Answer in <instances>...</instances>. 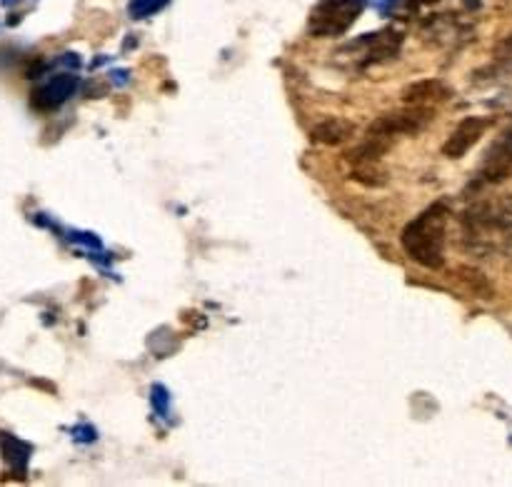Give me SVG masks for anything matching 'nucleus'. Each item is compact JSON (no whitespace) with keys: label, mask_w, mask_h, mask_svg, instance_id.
<instances>
[{"label":"nucleus","mask_w":512,"mask_h":487,"mask_svg":"<svg viewBox=\"0 0 512 487\" xmlns=\"http://www.w3.org/2000/svg\"><path fill=\"white\" fill-rule=\"evenodd\" d=\"M453 90L448 88V83L438 78L418 80V83H410L403 90V103L405 105H420V108H440L443 103H448Z\"/></svg>","instance_id":"nucleus-6"},{"label":"nucleus","mask_w":512,"mask_h":487,"mask_svg":"<svg viewBox=\"0 0 512 487\" xmlns=\"http://www.w3.org/2000/svg\"><path fill=\"white\" fill-rule=\"evenodd\" d=\"M450 208L445 203H435L415 215L405 225L400 243L405 255L428 270H440L445 263V243H448Z\"/></svg>","instance_id":"nucleus-1"},{"label":"nucleus","mask_w":512,"mask_h":487,"mask_svg":"<svg viewBox=\"0 0 512 487\" xmlns=\"http://www.w3.org/2000/svg\"><path fill=\"white\" fill-rule=\"evenodd\" d=\"M468 240L485 250L508 248L512 243V195L488 198L463 213Z\"/></svg>","instance_id":"nucleus-2"},{"label":"nucleus","mask_w":512,"mask_h":487,"mask_svg":"<svg viewBox=\"0 0 512 487\" xmlns=\"http://www.w3.org/2000/svg\"><path fill=\"white\" fill-rule=\"evenodd\" d=\"M355 135V123L345 118H325L310 130V140L320 145H343Z\"/></svg>","instance_id":"nucleus-7"},{"label":"nucleus","mask_w":512,"mask_h":487,"mask_svg":"<svg viewBox=\"0 0 512 487\" xmlns=\"http://www.w3.org/2000/svg\"><path fill=\"white\" fill-rule=\"evenodd\" d=\"M165 3H168V0H133V3H130V13H133L135 18H145V15H153L158 13L160 8H165Z\"/></svg>","instance_id":"nucleus-10"},{"label":"nucleus","mask_w":512,"mask_h":487,"mask_svg":"<svg viewBox=\"0 0 512 487\" xmlns=\"http://www.w3.org/2000/svg\"><path fill=\"white\" fill-rule=\"evenodd\" d=\"M363 13V0H323L313 8L308 28L313 38H338Z\"/></svg>","instance_id":"nucleus-3"},{"label":"nucleus","mask_w":512,"mask_h":487,"mask_svg":"<svg viewBox=\"0 0 512 487\" xmlns=\"http://www.w3.org/2000/svg\"><path fill=\"white\" fill-rule=\"evenodd\" d=\"M75 88V80L70 75H60V78L50 80L48 85L33 93V105L40 110H50V108H58L60 103L68 100V95L73 93Z\"/></svg>","instance_id":"nucleus-8"},{"label":"nucleus","mask_w":512,"mask_h":487,"mask_svg":"<svg viewBox=\"0 0 512 487\" xmlns=\"http://www.w3.org/2000/svg\"><path fill=\"white\" fill-rule=\"evenodd\" d=\"M493 120L490 118H480V115H470V118H463L458 123V128L450 133V138L445 140L443 145V155L450 160H460L475 148V145L483 140V135L488 133Z\"/></svg>","instance_id":"nucleus-4"},{"label":"nucleus","mask_w":512,"mask_h":487,"mask_svg":"<svg viewBox=\"0 0 512 487\" xmlns=\"http://www.w3.org/2000/svg\"><path fill=\"white\" fill-rule=\"evenodd\" d=\"M512 178V123L510 128H505V133L490 145V150L485 153L483 168H480V180L488 185L505 183Z\"/></svg>","instance_id":"nucleus-5"},{"label":"nucleus","mask_w":512,"mask_h":487,"mask_svg":"<svg viewBox=\"0 0 512 487\" xmlns=\"http://www.w3.org/2000/svg\"><path fill=\"white\" fill-rule=\"evenodd\" d=\"M350 178H353L355 183L365 185V188H383V185L388 183V173L380 168V163H355Z\"/></svg>","instance_id":"nucleus-9"}]
</instances>
